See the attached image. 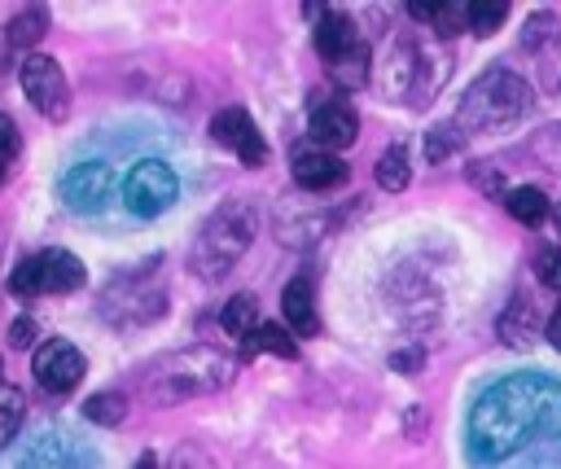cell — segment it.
<instances>
[{"label":"cell","instance_id":"cell-27","mask_svg":"<svg viewBox=\"0 0 561 469\" xmlns=\"http://www.w3.org/2000/svg\"><path fill=\"white\" fill-rule=\"evenodd\" d=\"M329 70L337 75V83H346V88H359V83L368 79V70H373V61H368V48H364V44H355V48H351L342 61H333Z\"/></svg>","mask_w":561,"mask_h":469},{"label":"cell","instance_id":"cell-28","mask_svg":"<svg viewBox=\"0 0 561 469\" xmlns=\"http://www.w3.org/2000/svg\"><path fill=\"white\" fill-rule=\"evenodd\" d=\"M552 39H561V22H557L552 13H535V18L526 22V31H522V48H526V53H539V48L552 44Z\"/></svg>","mask_w":561,"mask_h":469},{"label":"cell","instance_id":"cell-37","mask_svg":"<svg viewBox=\"0 0 561 469\" xmlns=\"http://www.w3.org/2000/svg\"><path fill=\"white\" fill-rule=\"evenodd\" d=\"M131 469H153V456H149V451H140V460H136Z\"/></svg>","mask_w":561,"mask_h":469},{"label":"cell","instance_id":"cell-14","mask_svg":"<svg viewBox=\"0 0 561 469\" xmlns=\"http://www.w3.org/2000/svg\"><path fill=\"white\" fill-rule=\"evenodd\" d=\"M280 316H285L289 333L311 338V333L320 329V320H316V294H311V281H307V276H294V281L285 285V294H280Z\"/></svg>","mask_w":561,"mask_h":469},{"label":"cell","instance_id":"cell-5","mask_svg":"<svg viewBox=\"0 0 561 469\" xmlns=\"http://www.w3.org/2000/svg\"><path fill=\"white\" fill-rule=\"evenodd\" d=\"M175 197H180V180L162 158H140L123 180V206L140 219L167 215L175 206Z\"/></svg>","mask_w":561,"mask_h":469},{"label":"cell","instance_id":"cell-15","mask_svg":"<svg viewBox=\"0 0 561 469\" xmlns=\"http://www.w3.org/2000/svg\"><path fill=\"white\" fill-rule=\"evenodd\" d=\"M355 44H359V39H355V22H351L346 13H324V18H316V53H320L329 66L342 61Z\"/></svg>","mask_w":561,"mask_h":469},{"label":"cell","instance_id":"cell-30","mask_svg":"<svg viewBox=\"0 0 561 469\" xmlns=\"http://www.w3.org/2000/svg\"><path fill=\"white\" fill-rule=\"evenodd\" d=\"M13 158H18V127H13V118H9V114H0V184L9 180Z\"/></svg>","mask_w":561,"mask_h":469},{"label":"cell","instance_id":"cell-4","mask_svg":"<svg viewBox=\"0 0 561 469\" xmlns=\"http://www.w3.org/2000/svg\"><path fill=\"white\" fill-rule=\"evenodd\" d=\"M526 110H530V83L522 75H513L508 66H495L482 79H473V88L465 92V101L456 110V127L465 136L491 131V127H513Z\"/></svg>","mask_w":561,"mask_h":469},{"label":"cell","instance_id":"cell-31","mask_svg":"<svg viewBox=\"0 0 561 469\" xmlns=\"http://www.w3.org/2000/svg\"><path fill=\"white\" fill-rule=\"evenodd\" d=\"M167 469H219V465H215L197 443H180V447L171 451V465H167Z\"/></svg>","mask_w":561,"mask_h":469},{"label":"cell","instance_id":"cell-25","mask_svg":"<svg viewBox=\"0 0 561 469\" xmlns=\"http://www.w3.org/2000/svg\"><path fill=\"white\" fill-rule=\"evenodd\" d=\"M22 416H26V394H22L18 386H4V381H0V447L18 434Z\"/></svg>","mask_w":561,"mask_h":469},{"label":"cell","instance_id":"cell-7","mask_svg":"<svg viewBox=\"0 0 561 469\" xmlns=\"http://www.w3.org/2000/svg\"><path fill=\"white\" fill-rule=\"evenodd\" d=\"M83 355H79V346H70L66 338H48V342H39L35 346V355H31V373H35V381L48 390V394H70L79 381H83Z\"/></svg>","mask_w":561,"mask_h":469},{"label":"cell","instance_id":"cell-17","mask_svg":"<svg viewBox=\"0 0 561 469\" xmlns=\"http://www.w3.org/2000/svg\"><path fill=\"white\" fill-rule=\"evenodd\" d=\"M44 31H48V13H44L39 4H26V9H18V13L9 18V26H4V39H9V48H22V53H31V48L44 39Z\"/></svg>","mask_w":561,"mask_h":469},{"label":"cell","instance_id":"cell-21","mask_svg":"<svg viewBox=\"0 0 561 469\" xmlns=\"http://www.w3.org/2000/svg\"><path fill=\"white\" fill-rule=\"evenodd\" d=\"M219 324L232 333V338H250L263 320H259V298L254 294H237V298H228V307H224V316H219Z\"/></svg>","mask_w":561,"mask_h":469},{"label":"cell","instance_id":"cell-12","mask_svg":"<svg viewBox=\"0 0 561 469\" xmlns=\"http://www.w3.org/2000/svg\"><path fill=\"white\" fill-rule=\"evenodd\" d=\"M355 136H359V118H355V110L346 101H320V105H311V145L337 153V149L355 145Z\"/></svg>","mask_w":561,"mask_h":469},{"label":"cell","instance_id":"cell-35","mask_svg":"<svg viewBox=\"0 0 561 469\" xmlns=\"http://www.w3.org/2000/svg\"><path fill=\"white\" fill-rule=\"evenodd\" d=\"M421 359H425L421 351H399V355H394V368H399V373H416Z\"/></svg>","mask_w":561,"mask_h":469},{"label":"cell","instance_id":"cell-6","mask_svg":"<svg viewBox=\"0 0 561 469\" xmlns=\"http://www.w3.org/2000/svg\"><path fill=\"white\" fill-rule=\"evenodd\" d=\"M22 92L26 101L48 118V123H61L70 114V83H66V70L48 57V53H26L22 61Z\"/></svg>","mask_w":561,"mask_h":469},{"label":"cell","instance_id":"cell-9","mask_svg":"<svg viewBox=\"0 0 561 469\" xmlns=\"http://www.w3.org/2000/svg\"><path fill=\"white\" fill-rule=\"evenodd\" d=\"M421 53L408 35L390 39V48L381 53V66H377V79H381V96L386 101H412V88H421Z\"/></svg>","mask_w":561,"mask_h":469},{"label":"cell","instance_id":"cell-38","mask_svg":"<svg viewBox=\"0 0 561 469\" xmlns=\"http://www.w3.org/2000/svg\"><path fill=\"white\" fill-rule=\"evenodd\" d=\"M552 219H557V228H561V206H557V210H552Z\"/></svg>","mask_w":561,"mask_h":469},{"label":"cell","instance_id":"cell-18","mask_svg":"<svg viewBox=\"0 0 561 469\" xmlns=\"http://www.w3.org/2000/svg\"><path fill=\"white\" fill-rule=\"evenodd\" d=\"M504 206H508V215L517 219V224H543L552 210H548V193L543 188H535V184H517V188H508L504 193Z\"/></svg>","mask_w":561,"mask_h":469},{"label":"cell","instance_id":"cell-32","mask_svg":"<svg viewBox=\"0 0 561 469\" xmlns=\"http://www.w3.org/2000/svg\"><path fill=\"white\" fill-rule=\"evenodd\" d=\"M469 184H478L486 197L508 193V188H504V180H500V171H495V167H486V162H473V167H469Z\"/></svg>","mask_w":561,"mask_h":469},{"label":"cell","instance_id":"cell-1","mask_svg":"<svg viewBox=\"0 0 561 469\" xmlns=\"http://www.w3.org/2000/svg\"><path fill=\"white\" fill-rule=\"evenodd\" d=\"M539 381H504L495 386L478 412H473V438H478V451H486L491 460L517 451L535 425L543 421V399H539Z\"/></svg>","mask_w":561,"mask_h":469},{"label":"cell","instance_id":"cell-3","mask_svg":"<svg viewBox=\"0 0 561 469\" xmlns=\"http://www.w3.org/2000/svg\"><path fill=\"white\" fill-rule=\"evenodd\" d=\"M254 228H259L254 206H245V202H228V206H219V210L206 219V228L197 232L193 250H188L193 272H197L202 281H219V276H228V272L237 267V259L250 250Z\"/></svg>","mask_w":561,"mask_h":469},{"label":"cell","instance_id":"cell-26","mask_svg":"<svg viewBox=\"0 0 561 469\" xmlns=\"http://www.w3.org/2000/svg\"><path fill=\"white\" fill-rule=\"evenodd\" d=\"M508 18V4L504 0H473L469 4V31L473 35H495Z\"/></svg>","mask_w":561,"mask_h":469},{"label":"cell","instance_id":"cell-8","mask_svg":"<svg viewBox=\"0 0 561 469\" xmlns=\"http://www.w3.org/2000/svg\"><path fill=\"white\" fill-rule=\"evenodd\" d=\"M210 140L224 145V149H232L245 167H263V162H267V145H263L254 118H250L241 105H228V110H219V114L210 118Z\"/></svg>","mask_w":561,"mask_h":469},{"label":"cell","instance_id":"cell-13","mask_svg":"<svg viewBox=\"0 0 561 469\" xmlns=\"http://www.w3.org/2000/svg\"><path fill=\"white\" fill-rule=\"evenodd\" d=\"M35 263V294H70L83 285V263L70 250H39L31 254Z\"/></svg>","mask_w":561,"mask_h":469},{"label":"cell","instance_id":"cell-20","mask_svg":"<svg viewBox=\"0 0 561 469\" xmlns=\"http://www.w3.org/2000/svg\"><path fill=\"white\" fill-rule=\"evenodd\" d=\"M373 180H377L386 193H403V188H408V180H412V167H408V149H403V145H390V149H381V158H377V167H373Z\"/></svg>","mask_w":561,"mask_h":469},{"label":"cell","instance_id":"cell-2","mask_svg":"<svg viewBox=\"0 0 561 469\" xmlns=\"http://www.w3.org/2000/svg\"><path fill=\"white\" fill-rule=\"evenodd\" d=\"M232 377V359L219 346H188L153 364L145 390L153 403H184L193 394H210Z\"/></svg>","mask_w":561,"mask_h":469},{"label":"cell","instance_id":"cell-16","mask_svg":"<svg viewBox=\"0 0 561 469\" xmlns=\"http://www.w3.org/2000/svg\"><path fill=\"white\" fill-rule=\"evenodd\" d=\"M535 329H539V316H535V302L530 298H513L500 316V342L504 346H530L535 342Z\"/></svg>","mask_w":561,"mask_h":469},{"label":"cell","instance_id":"cell-11","mask_svg":"<svg viewBox=\"0 0 561 469\" xmlns=\"http://www.w3.org/2000/svg\"><path fill=\"white\" fill-rule=\"evenodd\" d=\"M289 171H294V184L307 188V193L337 188V184H346V175H351L346 162H342L337 153L320 149V145H298V149L289 153Z\"/></svg>","mask_w":561,"mask_h":469},{"label":"cell","instance_id":"cell-33","mask_svg":"<svg viewBox=\"0 0 561 469\" xmlns=\"http://www.w3.org/2000/svg\"><path fill=\"white\" fill-rule=\"evenodd\" d=\"M9 294H18V298H35V263H31V259H22V263L9 272Z\"/></svg>","mask_w":561,"mask_h":469},{"label":"cell","instance_id":"cell-34","mask_svg":"<svg viewBox=\"0 0 561 469\" xmlns=\"http://www.w3.org/2000/svg\"><path fill=\"white\" fill-rule=\"evenodd\" d=\"M9 346H13V351L35 346V320H31V316H18V320L9 324Z\"/></svg>","mask_w":561,"mask_h":469},{"label":"cell","instance_id":"cell-23","mask_svg":"<svg viewBox=\"0 0 561 469\" xmlns=\"http://www.w3.org/2000/svg\"><path fill=\"white\" fill-rule=\"evenodd\" d=\"M460 145H465V131L456 127V118L434 123V127L425 131V158H430V162H447V158H456Z\"/></svg>","mask_w":561,"mask_h":469},{"label":"cell","instance_id":"cell-24","mask_svg":"<svg viewBox=\"0 0 561 469\" xmlns=\"http://www.w3.org/2000/svg\"><path fill=\"white\" fill-rule=\"evenodd\" d=\"M83 416L96 425H118L127 416V399L118 390H96L92 399H83Z\"/></svg>","mask_w":561,"mask_h":469},{"label":"cell","instance_id":"cell-19","mask_svg":"<svg viewBox=\"0 0 561 469\" xmlns=\"http://www.w3.org/2000/svg\"><path fill=\"white\" fill-rule=\"evenodd\" d=\"M241 355H280V359H298V342L280 329V324H259L245 342H241Z\"/></svg>","mask_w":561,"mask_h":469},{"label":"cell","instance_id":"cell-36","mask_svg":"<svg viewBox=\"0 0 561 469\" xmlns=\"http://www.w3.org/2000/svg\"><path fill=\"white\" fill-rule=\"evenodd\" d=\"M543 333H548V342H552V346L561 351V307H557V311L548 316V329H543Z\"/></svg>","mask_w":561,"mask_h":469},{"label":"cell","instance_id":"cell-29","mask_svg":"<svg viewBox=\"0 0 561 469\" xmlns=\"http://www.w3.org/2000/svg\"><path fill=\"white\" fill-rule=\"evenodd\" d=\"M535 276H539V285H548L552 294H561V245H543L535 254Z\"/></svg>","mask_w":561,"mask_h":469},{"label":"cell","instance_id":"cell-10","mask_svg":"<svg viewBox=\"0 0 561 469\" xmlns=\"http://www.w3.org/2000/svg\"><path fill=\"white\" fill-rule=\"evenodd\" d=\"M110 188H114V175H110L105 162H75L61 175V202L70 210H79V215H96L105 206Z\"/></svg>","mask_w":561,"mask_h":469},{"label":"cell","instance_id":"cell-22","mask_svg":"<svg viewBox=\"0 0 561 469\" xmlns=\"http://www.w3.org/2000/svg\"><path fill=\"white\" fill-rule=\"evenodd\" d=\"M526 153H530V162H539L543 171L561 175V123L539 127V131L526 140Z\"/></svg>","mask_w":561,"mask_h":469}]
</instances>
